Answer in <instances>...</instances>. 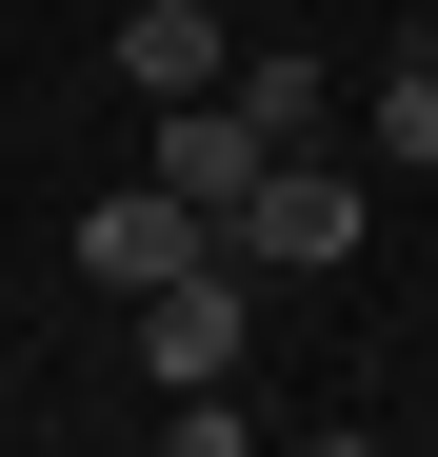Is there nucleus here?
Masks as SVG:
<instances>
[{"label": "nucleus", "mask_w": 438, "mask_h": 457, "mask_svg": "<svg viewBox=\"0 0 438 457\" xmlns=\"http://www.w3.org/2000/svg\"><path fill=\"white\" fill-rule=\"evenodd\" d=\"M160 457H259V418H240V378H219V398H180V418H160Z\"/></svg>", "instance_id": "obj_8"}, {"label": "nucleus", "mask_w": 438, "mask_h": 457, "mask_svg": "<svg viewBox=\"0 0 438 457\" xmlns=\"http://www.w3.org/2000/svg\"><path fill=\"white\" fill-rule=\"evenodd\" d=\"M259 160H279V139H259L240 100H160V199H199V219H219V199L259 179Z\"/></svg>", "instance_id": "obj_5"}, {"label": "nucleus", "mask_w": 438, "mask_h": 457, "mask_svg": "<svg viewBox=\"0 0 438 457\" xmlns=\"http://www.w3.org/2000/svg\"><path fill=\"white\" fill-rule=\"evenodd\" d=\"M199 259H219V219H199V199H160V179L80 199V278H100V298H160V278H199Z\"/></svg>", "instance_id": "obj_3"}, {"label": "nucleus", "mask_w": 438, "mask_h": 457, "mask_svg": "<svg viewBox=\"0 0 438 457\" xmlns=\"http://www.w3.org/2000/svg\"><path fill=\"white\" fill-rule=\"evenodd\" d=\"M240 338H259V278H240V259H199V278L139 298V378H160V398H219V378H240Z\"/></svg>", "instance_id": "obj_2"}, {"label": "nucleus", "mask_w": 438, "mask_h": 457, "mask_svg": "<svg viewBox=\"0 0 438 457\" xmlns=\"http://www.w3.org/2000/svg\"><path fill=\"white\" fill-rule=\"evenodd\" d=\"M358 219H379V199H358V160L279 139V160L219 199V259H240V278H339V259H358Z\"/></svg>", "instance_id": "obj_1"}, {"label": "nucleus", "mask_w": 438, "mask_h": 457, "mask_svg": "<svg viewBox=\"0 0 438 457\" xmlns=\"http://www.w3.org/2000/svg\"><path fill=\"white\" fill-rule=\"evenodd\" d=\"M120 80H139V100H219V80H240L219 0H139V21H120Z\"/></svg>", "instance_id": "obj_4"}, {"label": "nucleus", "mask_w": 438, "mask_h": 457, "mask_svg": "<svg viewBox=\"0 0 438 457\" xmlns=\"http://www.w3.org/2000/svg\"><path fill=\"white\" fill-rule=\"evenodd\" d=\"M219 100H240L259 139H319V60H279V40H259V60H240V80H219Z\"/></svg>", "instance_id": "obj_7"}, {"label": "nucleus", "mask_w": 438, "mask_h": 457, "mask_svg": "<svg viewBox=\"0 0 438 457\" xmlns=\"http://www.w3.org/2000/svg\"><path fill=\"white\" fill-rule=\"evenodd\" d=\"M379 160H438V40H379Z\"/></svg>", "instance_id": "obj_6"}]
</instances>
